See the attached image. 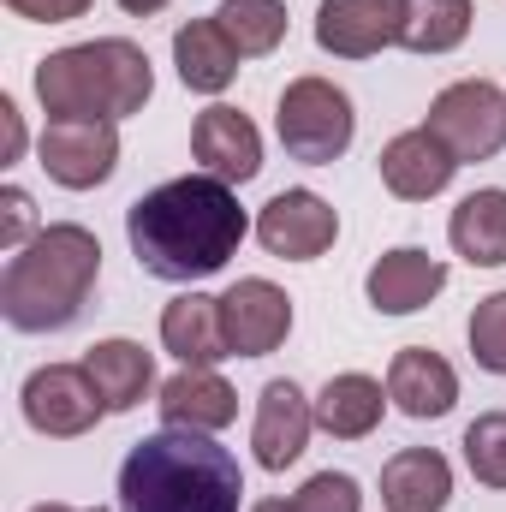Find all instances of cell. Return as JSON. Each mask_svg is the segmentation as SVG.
<instances>
[{
    "label": "cell",
    "instance_id": "obj_11",
    "mask_svg": "<svg viewBox=\"0 0 506 512\" xmlns=\"http://www.w3.org/2000/svg\"><path fill=\"white\" fill-rule=\"evenodd\" d=\"M221 316H227V340H233V358H268L274 346H286L292 334V298L274 286V280H233L221 292Z\"/></svg>",
    "mask_w": 506,
    "mask_h": 512
},
{
    "label": "cell",
    "instance_id": "obj_32",
    "mask_svg": "<svg viewBox=\"0 0 506 512\" xmlns=\"http://www.w3.org/2000/svg\"><path fill=\"white\" fill-rule=\"evenodd\" d=\"M167 0H120V12H131V18H155Z\"/></svg>",
    "mask_w": 506,
    "mask_h": 512
},
{
    "label": "cell",
    "instance_id": "obj_20",
    "mask_svg": "<svg viewBox=\"0 0 506 512\" xmlns=\"http://www.w3.org/2000/svg\"><path fill=\"white\" fill-rule=\"evenodd\" d=\"M453 501V465L435 447H405L381 465V507L387 512H441Z\"/></svg>",
    "mask_w": 506,
    "mask_h": 512
},
{
    "label": "cell",
    "instance_id": "obj_28",
    "mask_svg": "<svg viewBox=\"0 0 506 512\" xmlns=\"http://www.w3.org/2000/svg\"><path fill=\"white\" fill-rule=\"evenodd\" d=\"M298 512H364V489L346 477V471H316L298 495H292Z\"/></svg>",
    "mask_w": 506,
    "mask_h": 512
},
{
    "label": "cell",
    "instance_id": "obj_7",
    "mask_svg": "<svg viewBox=\"0 0 506 512\" xmlns=\"http://www.w3.org/2000/svg\"><path fill=\"white\" fill-rule=\"evenodd\" d=\"M18 405H24V423H30L36 435H48V441H78V435H90V429L102 423V411H108L84 364H42V370H30Z\"/></svg>",
    "mask_w": 506,
    "mask_h": 512
},
{
    "label": "cell",
    "instance_id": "obj_23",
    "mask_svg": "<svg viewBox=\"0 0 506 512\" xmlns=\"http://www.w3.org/2000/svg\"><path fill=\"white\" fill-rule=\"evenodd\" d=\"M447 239H453V251L465 256L471 268H501L506 262V191L501 185L471 191V197L453 209Z\"/></svg>",
    "mask_w": 506,
    "mask_h": 512
},
{
    "label": "cell",
    "instance_id": "obj_8",
    "mask_svg": "<svg viewBox=\"0 0 506 512\" xmlns=\"http://www.w3.org/2000/svg\"><path fill=\"white\" fill-rule=\"evenodd\" d=\"M42 173L66 191H96L120 167V126L114 120H48L42 126Z\"/></svg>",
    "mask_w": 506,
    "mask_h": 512
},
{
    "label": "cell",
    "instance_id": "obj_13",
    "mask_svg": "<svg viewBox=\"0 0 506 512\" xmlns=\"http://www.w3.org/2000/svg\"><path fill=\"white\" fill-rule=\"evenodd\" d=\"M453 173H459V155H453L429 126L399 131V137H387V149H381V185H387L399 203H429V197H441V191L453 185Z\"/></svg>",
    "mask_w": 506,
    "mask_h": 512
},
{
    "label": "cell",
    "instance_id": "obj_1",
    "mask_svg": "<svg viewBox=\"0 0 506 512\" xmlns=\"http://www.w3.org/2000/svg\"><path fill=\"white\" fill-rule=\"evenodd\" d=\"M245 233H251V221L239 209V191L215 173L167 179L126 209V239L137 268L167 286H197V280L221 274L239 256Z\"/></svg>",
    "mask_w": 506,
    "mask_h": 512
},
{
    "label": "cell",
    "instance_id": "obj_10",
    "mask_svg": "<svg viewBox=\"0 0 506 512\" xmlns=\"http://www.w3.org/2000/svg\"><path fill=\"white\" fill-rule=\"evenodd\" d=\"M405 30V0H322L316 6V48L334 60H376Z\"/></svg>",
    "mask_w": 506,
    "mask_h": 512
},
{
    "label": "cell",
    "instance_id": "obj_5",
    "mask_svg": "<svg viewBox=\"0 0 506 512\" xmlns=\"http://www.w3.org/2000/svg\"><path fill=\"white\" fill-rule=\"evenodd\" d=\"M274 131L286 143L292 161L304 167H334L352 137H358V114H352V96L328 78H292L280 90V108H274Z\"/></svg>",
    "mask_w": 506,
    "mask_h": 512
},
{
    "label": "cell",
    "instance_id": "obj_24",
    "mask_svg": "<svg viewBox=\"0 0 506 512\" xmlns=\"http://www.w3.org/2000/svg\"><path fill=\"white\" fill-rule=\"evenodd\" d=\"M471 18H477L471 0H405L399 48H411V54H453L471 36Z\"/></svg>",
    "mask_w": 506,
    "mask_h": 512
},
{
    "label": "cell",
    "instance_id": "obj_33",
    "mask_svg": "<svg viewBox=\"0 0 506 512\" xmlns=\"http://www.w3.org/2000/svg\"><path fill=\"white\" fill-rule=\"evenodd\" d=\"M251 512H298V507H292V501H256Z\"/></svg>",
    "mask_w": 506,
    "mask_h": 512
},
{
    "label": "cell",
    "instance_id": "obj_30",
    "mask_svg": "<svg viewBox=\"0 0 506 512\" xmlns=\"http://www.w3.org/2000/svg\"><path fill=\"white\" fill-rule=\"evenodd\" d=\"M18 18H30V24H72V18H84L96 0H6Z\"/></svg>",
    "mask_w": 506,
    "mask_h": 512
},
{
    "label": "cell",
    "instance_id": "obj_27",
    "mask_svg": "<svg viewBox=\"0 0 506 512\" xmlns=\"http://www.w3.org/2000/svg\"><path fill=\"white\" fill-rule=\"evenodd\" d=\"M471 358H477V370H489V376H506V292H489V298H477V310H471Z\"/></svg>",
    "mask_w": 506,
    "mask_h": 512
},
{
    "label": "cell",
    "instance_id": "obj_2",
    "mask_svg": "<svg viewBox=\"0 0 506 512\" xmlns=\"http://www.w3.org/2000/svg\"><path fill=\"white\" fill-rule=\"evenodd\" d=\"M245 471L215 435L161 429L120 465V512H239Z\"/></svg>",
    "mask_w": 506,
    "mask_h": 512
},
{
    "label": "cell",
    "instance_id": "obj_21",
    "mask_svg": "<svg viewBox=\"0 0 506 512\" xmlns=\"http://www.w3.org/2000/svg\"><path fill=\"white\" fill-rule=\"evenodd\" d=\"M381 411H387V387L364 370H346V376H328V387L316 393V429H328L334 441H364L381 429Z\"/></svg>",
    "mask_w": 506,
    "mask_h": 512
},
{
    "label": "cell",
    "instance_id": "obj_34",
    "mask_svg": "<svg viewBox=\"0 0 506 512\" xmlns=\"http://www.w3.org/2000/svg\"><path fill=\"white\" fill-rule=\"evenodd\" d=\"M30 512H78V507H60V501H42V507H30Z\"/></svg>",
    "mask_w": 506,
    "mask_h": 512
},
{
    "label": "cell",
    "instance_id": "obj_12",
    "mask_svg": "<svg viewBox=\"0 0 506 512\" xmlns=\"http://www.w3.org/2000/svg\"><path fill=\"white\" fill-rule=\"evenodd\" d=\"M316 429V399H304V387L292 376H274L256 399V423H251V447L262 471H286L298 465V453L310 447Z\"/></svg>",
    "mask_w": 506,
    "mask_h": 512
},
{
    "label": "cell",
    "instance_id": "obj_25",
    "mask_svg": "<svg viewBox=\"0 0 506 512\" xmlns=\"http://www.w3.org/2000/svg\"><path fill=\"white\" fill-rule=\"evenodd\" d=\"M215 24L233 36V48L245 60H262L286 42V0H221Z\"/></svg>",
    "mask_w": 506,
    "mask_h": 512
},
{
    "label": "cell",
    "instance_id": "obj_22",
    "mask_svg": "<svg viewBox=\"0 0 506 512\" xmlns=\"http://www.w3.org/2000/svg\"><path fill=\"white\" fill-rule=\"evenodd\" d=\"M84 370H90V382H96L108 411H137L143 393L155 387V358L137 340H96L84 352Z\"/></svg>",
    "mask_w": 506,
    "mask_h": 512
},
{
    "label": "cell",
    "instance_id": "obj_3",
    "mask_svg": "<svg viewBox=\"0 0 506 512\" xmlns=\"http://www.w3.org/2000/svg\"><path fill=\"white\" fill-rule=\"evenodd\" d=\"M102 274V239L78 221L42 227L0 274V316L18 334H60L84 316Z\"/></svg>",
    "mask_w": 506,
    "mask_h": 512
},
{
    "label": "cell",
    "instance_id": "obj_15",
    "mask_svg": "<svg viewBox=\"0 0 506 512\" xmlns=\"http://www.w3.org/2000/svg\"><path fill=\"white\" fill-rule=\"evenodd\" d=\"M161 346H167L179 364H191V370H215L221 358H233L221 298H209V292H179V298L161 310Z\"/></svg>",
    "mask_w": 506,
    "mask_h": 512
},
{
    "label": "cell",
    "instance_id": "obj_19",
    "mask_svg": "<svg viewBox=\"0 0 506 512\" xmlns=\"http://www.w3.org/2000/svg\"><path fill=\"white\" fill-rule=\"evenodd\" d=\"M239 48L233 36L215 24V18H191L173 30V66H179V84L197 90V96H221L233 78H239Z\"/></svg>",
    "mask_w": 506,
    "mask_h": 512
},
{
    "label": "cell",
    "instance_id": "obj_26",
    "mask_svg": "<svg viewBox=\"0 0 506 512\" xmlns=\"http://www.w3.org/2000/svg\"><path fill=\"white\" fill-rule=\"evenodd\" d=\"M465 465L483 489H506V411H483L465 429Z\"/></svg>",
    "mask_w": 506,
    "mask_h": 512
},
{
    "label": "cell",
    "instance_id": "obj_31",
    "mask_svg": "<svg viewBox=\"0 0 506 512\" xmlns=\"http://www.w3.org/2000/svg\"><path fill=\"white\" fill-rule=\"evenodd\" d=\"M0 126H6V155H0V161H18V155H24V120H18L12 96L0 102Z\"/></svg>",
    "mask_w": 506,
    "mask_h": 512
},
{
    "label": "cell",
    "instance_id": "obj_29",
    "mask_svg": "<svg viewBox=\"0 0 506 512\" xmlns=\"http://www.w3.org/2000/svg\"><path fill=\"white\" fill-rule=\"evenodd\" d=\"M0 203H6V221H0V251H24L42 227H36V203H30V191L24 185H6L0 191Z\"/></svg>",
    "mask_w": 506,
    "mask_h": 512
},
{
    "label": "cell",
    "instance_id": "obj_9",
    "mask_svg": "<svg viewBox=\"0 0 506 512\" xmlns=\"http://www.w3.org/2000/svg\"><path fill=\"white\" fill-rule=\"evenodd\" d=\"M256 239H262V251L280 256V262H316L322 251H334L340 215H334L328 197H316V191L298 185V191L268 197V209L256 215Z\"/></svg>",
    "mask_w": 506,
    "mask_h": 512
},
{
    "label": "cell",
    "instance_id": "obj_14",
    "mask_svg": "<svg viewBox=\"0 0 506 512\" xmlns=\"http://www.w3.org/2000/svg\"><path fill=\"white\" fill-rule=\"evenodd\" d=\"M191 155L203 161V173H215V179H227V185L239 191V185H251L256 173H262V131H256L239 108L215 102V108H203L197 126H191Z\"/></svg>",
    "mask_w": 506,
    "mask_h": 512
},
{
    "label": "cell",
    "instance_id": "obj_18",
    "mask_svg": "<svg viewBox=\"0 0 506 512\" xmlns=\"http://www.w3.org/2000/svg\"><path fill=\"white\" fill-rule=\"evenodd\" d=\"M441 286H447V262L429 256V251H417V245L387 251L376 268H370V280H364V292H370V304H376L381 316H411V310H423Z\"/></svg>",
    "mask_w": 506,
    "mask_h": 512
},
{
    "label": "cell",
    "instance_id": "obj_4",
    "mask_svg": "<svg viewBox=\"0 0 506 512\" xmlns=\"http://www.w3.org/2000/svg\"><path fill=\"white\" fill-rule=\"evenodd\" d=\"M155 96V66L126 36L60 48L36 66V102L48 120H131Z\"/></svg>",
    "mask_w": 506,
    "mask_h": 512
},
{
    "label": "cell",
    "instance_id": "obj_6",
    "mask_svg": "<svg viewBox=\"0 0 506 512\" xmlns=\"http://www.w3.org/2000/svg\"><path fill=\"white\" fill-rule=\"evenodd\" d=\"M423 126L459 155V167L465 161H495L506 149V90L489 84V78H459L429 102Z\"/></svg>",
    "mask_w": 506,
    "mask_h": 512
},
{
    "label": "cell",
    "instance_id": "obj_17",
    "mask_svg": "<svg viewBox=\"0 0 506 512\" xmlns=\"http://www.w3.org/2000/svg\"><path fill=\"white\" fill-rule=\"evenodd\" d=\"M161 423L167 429H191V435H221L233 417H239V393L221 382L215 370H179L161 382Z\"/></svg>",
    "mask_w": 506,
    "mask_h": 512
},
{
    "label": "cell",
    "instance_id": "obj_16",
    "mask_svg": "<svg viewBox=\"0 0 506 512\" xmlns=\"http://www.w3.org/2000/svg\"><path fill=\"white\" fill-rule=\"evenodd\" d=\"M387 399H393L405 417L429 423V417H447V411L459 405V376H453V364H447L441 352L405 346V352H393V364H387Z\"/></svg>",
    "mask_w": 506,
    "mask_h": 512
}]
</instances>
